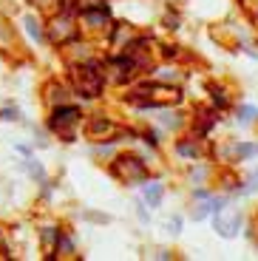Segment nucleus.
Here are the masks:
<instances>
[{
    "mask_svg": "<svg viewBox=\"0 0 258 261\" xmlns=\"http://www.w3.org/2000/svg\"><path fill=\"white\" fill-rule=\"evenodd\" d=\"M51 37L57 40V43H65V40H74L77 37V29L71 26V20L68 17H60L51 23Z\"/></svg>",
    "mask_w": 258,
    "mask_h": 261,
    "instance_id": "obj_6",
    "label": "nucleus"
},
{
    "mask_svg": "<svg viewBox=\"0 0 258 261\" xmlns=\"http://www.w3.org/2000/svg\"><path fill=\"white\" fill-rule=\"evenodd\" d=\"M77 117H80V111L74 108V105H63V108H54V114H51V128L57 130V134H65V137H71V125L77 122Z\"/></svg>",
    "mask_w": 258,
    "mask_h": 261,
    "instance_id": "obj_5",
    "label": "nucleus"
},
{
    "mask_svg": "<svg viewBox=\"0 0 258 261\" xmlns=\"http://www.w3.org/2000/svg\"><path fill=\"white\" fill-rule=\"evenodd\" d=\"M179 150L185 153V156H196V153H199V148H196V145H187V142H182Z\"/></svg>",
    "mask_w": 258,
    "mask_h": 261,
    "instance_id": "obj_14",
    "label": "nucleus"
},
{
    "mask_svg": "<svg viewBox=\"0 0 258 261\" xmlns=\"http://www.w3.org/2000/svg\"><path fill=\"white\" fill-rule=\"evenodd\" d=\"M179 227H182L179 219H170V222H168V230H170V233H179Z\"/></svg>",
    "mask_w": 258,
    "mask_h": 261,
    "instance_id": "obj_15",
    "label": "nucleus"
},
{
    "mask_svg": "<svg viewBox=\"0 0 258 261\" xmlns=\"http://www.w3.org/2000/svg\"><path fill=\"white\" fill-rule=\"evenodd\" d=\"M34 3H37L40 9H57L60 12V3H63V0H34Z\"/></svg>",
    "mask_w": 258,
    "mask_h": 261,
    "instance_id": "obj_12",
    "label": "nucleus"
},
{
    "mask_svg": "<svg viewBox=\"0 0 258 261\" xmlns=\"http://www.w3.org/2000/svg\"><path fill=\"white\" fill-rule=\"evenodd\" d=\"M74 85L83 97H99L102 91V74L94 65H77L74 68Z\"/></svg>",
    "mask_w": 258,
    "mask_h": 261,
    "instance_id": "obj_2",
    "label": "nucleus"
},
{
    "mask_svg": "<svg viewBox=\"0 0 258 261\" xmlns=\"http://www.w3.org/2000/svg\"><path fill=\"white\" fill-rule=\"evenodd\" d=\"M80 6H83V12H91V9L102 6V0H80Z\"/></svg>",
    "mask_w": 258,
    "mask_h": 261,
    "instance_id": "obj_13",
    "label": "nucleus"
},
{
    "mask_svg": "<svg viewBox=\"0 0 258 261\" xmlns=\"http://www.w3.org/2000/svg\"><path fill=\"white\" fill-rule=\"evenodd\" d=\"M216 213V219H213V224H216V230H219L224 239H233V236L239 233V224H241V216H239V210H227L224 204H221L219 210H213Z\"/></svg>",
    "mask_w": 258,
    "mask_h": 261,
    "instance_id": "obj_4",
    "label": "nucleus"
},
{
    "mask_svg": "<svg viewBox=\"0 0 258 261\" xmlns=\"http://www.w3.org/2000/svg\"><path fill=\"white\" fill-rule=\"evenodd\" d=\"M26 26H29V34H32L34 40H40V37H43V34H40V23H37L34 17H26Z\"/></svg>",
    "mask_w": 258,
    "mask_h": 261,
    "instance_id": "obj_11",
    "label": "nucleus"
},
{
    "mask_svg": "<svg viewBox=\"0 0 258 261\" xmlns=\"http://www.w3.org/2000/svg\"><path fill=\"white\" fill-rule=\"evenodd\" d=\"M145 199H148L150 207H156V204L162 202V185H145Z\"/></svg>",
    "mask_w": 258,
    "mask_h": 261,
    "instance_id": "obj_8",
    "label": "nucleus"
},
{
    "mask_svg": "<svg viewBox=\"0 0 258 261\" xmlns=\"http://www.w3.org/2000/svg\"><path fill=\"white\" fill-rule=\"evenodd\" d=\"M3 119H17V111H14V108H12V111H6V114H3Z\"/></svg>",
    "mask_w": 258,
    "mask_h": 261,
    "instance_id": "obj_17",
    "label": "nucleus"
},
{
    "mask_svg": "<svg viewBox=\"0 0 258 261\" xmlns=\"http://www.w3.org/2000/svg\"><path fill=\"white\" fill-rule=\"evenodd\" d=\"M258 145H236V156H255Z\"/></svg>",
    "mask_w": 258,
    "mask_h": 261,
    "instance_id": "obj_10",
    "label": "nucleus"
},
{
    "mask_svg": "<svg viewBox=\"0 0 258 261\" xmlns=\"http://www.w3.org/2000/svg\"><path fill=\"white\" fill-rule=\"evenodd\" d=\"M114 125L108 122V119H94L91 122V137H108V134H114Z\"/></svg>",
    "mask_w": 258,
    "mask_h": 261,
    "instance_id": "obj_7",
    "label": "nucleus"
},
{
    "mask_svg": "<svg viewBox=\"0 0 258 261\" xmlns=\"http://www.w3.org/2000/svg\"><path fill=\"white\" fill-rule=\"evenodd\" d=\"M114 176L122 182H142L145 179V162H139L136 156H119L114 162Z\"/></svg>",
    "mask_w": 258,
    "mask_h": 261,
    "instance_id": "obj_3",
    "label": "nucleus"
},
{
    "mask_svg": "<svg viewBox=\"0 0 258 261\" xmlns=\"http://www.w3.org/2000/svg\"><path fill=\"white\" fill-rule=\"evenodd\" d=\"M179 99H182V94L176 91V88H168V85H159V83H150V85H145V88H139V91L134 94V102L148 105V108L173 105V102H179Z\"/></svg>",
    "mask_w": 258,
    "mask_h": 261,
    "instance_id": "obj_1",
    "label": "nucleus"
},
{
    "mask_svg": "<svg viewBox=\"0 0 258 261\" xmlns=\"http://www.w3.org/2000/svg\"><path fill=\"white\" fill-rule=\"evenodd\" d=\"M255 117H258V111L252 108V105H241V108H239V119H241V122H252Z\"/></svg>",
    "mask_w": 258,
    "mask_h": 261,
    "instance_id": "obj_9",
    "label": "nucleus"
},
{
    "mask_svg": "<svg viewBox=\"0 0 258 261\" xmlns=\"http://www.w3.org/2000/svg\"><path fill=\"white\" fill-rule=\"evenodd\" d=\"M29 170H32L37 179H43V170H40V165H34V162H29Z\"/></svg>",
    "mask_w": 258,
    "mask_h": 261,
    "instance_id": "obj_16",
    "label": "nucleus"
}]
</instances>
